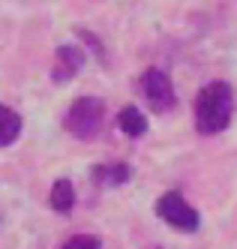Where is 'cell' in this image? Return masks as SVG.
I'll return each mask as SVG.
<instances>
[{"mask_svg":"<svg viewBox=\"0 0 237 249\" xmlns=\"http://www.w3.org/2000/svg\"><path fill=\"white\" fill-rule=\"evenodd\" d=\"M234 117V90L228 81H210L195 96V129L201 135L222 132Z\"/></svg>","mask_w":237,"mask_h":249,"instance_id":"6da1fadb","label":"cell"},{"mask_svg":"<svg viewBox=\"0 0 237 249\" xmlns=\"http://www.w3.org/2000/svg\"><path fill=\"white\" fill-rule=\"evenodd\" d=\"M108 123V108L99 96H78L63 117V129L78 141H93Z\"/></svg>","mask_w":237,"mask_h":249,"instance_id":"7a4b0ae2","label":"cell"},{"mask_svg":"<svg viewBox=\"0 0 237 249\" xmlns=\"http://www.w3.org/2000/svg\"><path fill=\"white\" fill-rule=\"evenodd\" d=\"M156 216H159L162 222H168L171 228H177V231H186V234L198 231V225H201L198 210H195L180 192H165V195H159V201H156Z\"/></svg>","mask_w":237,"mask_h":249,"instance_id":"3957f363","label":"cell"},{"mask_svg":"<svg viewBox=\"0 0 237 249\" xmlns=\"http://www.w3.org/2000/svg\"><path fill=\"white\" fill-rule=\"evenodd\" d=\"M141 93H144V99H147V105L153 111H159V114H165V111H171L174 105H177V93H174V84H171V78L162 72V69H156V66H150L147 72L141 75Z\"/></svg>","mask_w":237,"mask_h":249,"instance_id":"277c9868","label":"cell"},{"mask_svg":"<svg viewBox=\"0 0 237 249\" xmlns=\"http://www.w3.org/2000/svg\"><path fill=\"white\" fill-rule=\"evenodd\" d=\"M84 51L78 45H60L57 48V54H54V66H51V81L54 84H66L72 81L78 72H81V66H84Z\"/></svg>","mask_w":237,"mask_h":249,"instance_id":"5b68a950","label":"cell"},{"mask_svg":"<svg viewBox=\"0 0 237 249\" xmlns=\"http://www.w3.org/2000/svg\"><path fill=\"white\" fill-rule=\"evenodd\" d=\"M90 174H93V180L102 183V186H123L132 177V168L126 162H102V165H93Z\"/></svg>","mask_w":237,"mask_h":249,"instance_id":"8992f818","label":"cell"},{"mask_svg":"<svg viewBox=\"0 0 237 249\" xmlns=\"http://www.w3.org/2000/svg\"><path fill=\"white\" fill-rule=\"evenodd\" d=\"M21 126H24L21 114H18L15 108H9V105L0 102V147L15 144L18 135H21Z\"/></svg>","mask_w":237,"mask_h":249,"instance_id":"52a82bcc","label":"cell"},{"mask_svg":"<svg viewBox=\"0 0 237 249\" xmlns=\"http://www.w3.org/2000/svg\"><path fill=\"white\" fill-rule=\"evenodd\" d=\"M117 126L126 138H141L147 132V117H144L141 108H135V105H123L120 114H117Z\"/></svg>","mask_w":237,"mask_h":249,"instance_id":"ba28073f","label":"cell"},{"mask_svg":"<svg viewBox=\"0 0 237 249\" xmlns=\"http://www.w3.org/2000/svg\"><path fill=\"white\" fill-rule=\"evenodd\" d=\"M48 201L57 213H72V207H75V189H72L69 177H57V180H54Z\"/></svg>","mask_w":237,"mask_h":249,"instance_id":"9c48e42d","label":"cell"},{"mask_svg":"<svg viewBox=\"0 0 237 249\" xmlns=\"http://www.w3.org/2000/svg\"><path fill=\"white\" fill-rule=\"evenodd\" d=\"M63 249H102V243L96 237H90V234H75V237H69L63 243Z\"/></svg>","mask_w":237,"mask_h":249,"instance_id":"30bf717a","label":"cell"}]
</instances>
